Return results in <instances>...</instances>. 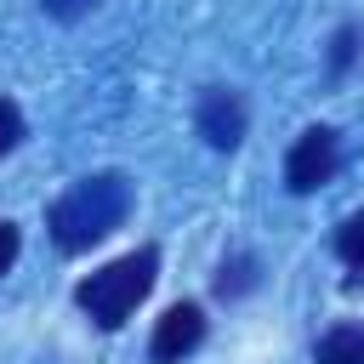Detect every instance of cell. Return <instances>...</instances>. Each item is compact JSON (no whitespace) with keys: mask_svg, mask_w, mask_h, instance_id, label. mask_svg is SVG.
<instances>
[{"mask_svg":"<svg viewBox=\"0 0 364 364\" xmlns=\"http://www.w3.org/2000/svg\"><path fill=\"white\" fill-rule=\"evenodd\" d=\"M336 256L347 262L353 279H364V210H353V216L336 228Z\"/></svg>","mask_w":364,"mask_h":364,"instance_id":"obj_7","label":"cell"},{"mask_svg":"<svg viewBox=\"0 0 364 364\" xmlns=\"http://www.w3.org/2000/svg\"><path fill=\"white\" fill-rule=\"evenodd\" d=\"M336 165H341L336 131H330V125H307V131L290 142V154H284V188H290V193H313V188H324V182L336 176Z\"/></svg>","mask_w":364,"mask_h":364,"instance_id":"obj_3","label":"cell"},{"mask_svg":"<svg viewBox=\"0 0 364 364\" xmlns=\"http://www.w3.org/2000/svg\"><path fill=\"white\" fill-rule=\"evenodd\" d=\"M347 63H353V28H336V46H330V68L341 74Z\"/></svg>","mask_w":364,"mask_h":364,"instance_id":"obj_12","label":"cell"},{"mask_svg":"<svg viewBox=\"0 0 364 364\" xmlns=\"http://www.w3.org/2000/svg\"><path fill=\"white\" fill-rule=\"evenodd\" d=\"M17 142H23V108H17L11 97H0V159H6Z\"/></svg>","mask_w":364,"mask_h":364,"instance_id":"obj_9","label":"cell"},{"mask_svg":"<svg viewBox=\"0 0 364 364\" xmlns=\"http://www.w3.org/2000/svg\"><path fill=\"white\" fill-rule=\"evenodd\" d=\"M17 250H23V233H17V222H6V216H0V273H11Z\"/></svg>","mask_w":364,"mask_h":364,"instance_id":"obj_10","label":"cell"},{"mask_svg":"<svg viewBox=\"0 0 364 364\" xmlns=\"http://www.w3.org/2000/svg\"><path fill=\"white\" fill-rule=\"evenodd\" d=\"M250 284H256V262H250V256L222 262V273H216V290H222V296H239V290H250Z\"/></svg>","mask_w":364,"mask_h":364,"instance_id":"obj_8","label":"cell"},{"mask_svg":"<svg viewBox=\"0 0 364 364\" xmlns=\"http://www.w3.org/2000/svg\"><path fill=\"white\" fill-rule=\"evenodd\" d=\"M40 6H46L51 17H63V23H74V17H85V11H91L97 0H40Z\"/></svg>","mask_w":364,"mask_h":364,"instance_id":"obj_11","label":"cell"},{"mask_svg":"<svg viewBox=\"0 0 364 364\" xmlns=\"http://www.w3.org/2000/svg\"><path fill=\"white\" fill-rule=\"evenodd\" d=\"M313 364H364V324H330L313 347Z\"/></svg>","mask_w":364,"mask_h":364,"instance_id":"obj_6","label":"cell"},{"mask_svg":"<svg viewBox=\"0 0 364 364\" xmlns=\"http://www.w3.org/2000/svg\"><path fill=\"white\" fill-rule=\"evenodd\" d=\"M245 97L233 91V85H205L199 91V108H193V125H199V136L210 142V148H239L245 142Z\"/></svg>","mask_w":364,"mask_h":364,"instance_id":"obj_4","label":"cell"},{"mask_svg":"<svg viewBox=\"0 0 364 364\" xmlns=\"http://www.w3.org/2000/svg\"><path fill=\"white\" fill-rule=\"evenodd\" d=\"M154 273H159V250H131V256H119V262H108L102 273H91V279H80L74 284V301H80V313L91 318V324H102V330H119L131 313H136V301L154 290Z\"/></svg>","mask_w":364,"mask_h":364,"instance_id":"obj_2","label":"cell"},{"mask_svg":"<svg viewBox=\"0 0 364 364\" xmlns=\"http://www.w3.org/2000/svg\"><path fill=\"white\" fill-rule=\"evenodd\" d=\"M199 341H205V313H199L193 301H176V307H165V313H159L148 353H154V364H182Z\"/></svg>","mask_w":364,"mask_h":364,"instance_id":"obj_5","label":"cell"},{"mask_svg":"<svg viewBox=\"0 0 364 364\" xmlns=\"http://www.w3.org/2000/svg\"><path fill=\"white\" fill-rule=\"evenodd\" d=\"M125 216H131V182L119 171H97V176H80L51 205V239H57V250L80 256L97 239H108Z\"/></svg>","mask_w":364,"mask_h":364,"instance_id":"obj_1","label":"cell"}]
</instances>
